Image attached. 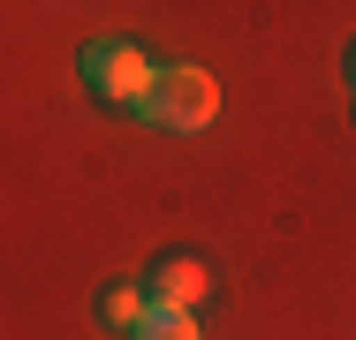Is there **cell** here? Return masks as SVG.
Listing matches in <instances>:
<instances>
[{"mask_svg":"<svg viewBox=\"0 0 356 340\" xmlns=\"http://www.w3.org/2000/svg\"><path fill=\"white\" fill-rule=\"evenodd\" d=\"M137 340H197V318H190V310H159V303H152V318L137 325Z\"/></svg>","mask_w":356,"mask_h":340,"instance_id":"obj_5","label":"cell"},{"mask_svg":"<svg viewBox=\"0 0 356 340\" xmlns=\"http://www.w3.org/2000/svg\"><path fill=\"white\" fill-rule=\"evenodd\" d=\"M99 318H106V325H122V333H137L144 318H152V295L129 287V280H114V287H99Z\"/></svg>","mask_w":356,"mask_h":340,"instance_id":"obj_4","label":"cell"},{"mask_svg":"<svg viewBox=\"0 0 356 340\" xmlns=\"http://www.w3.org/2000/svg\"><path fill=\"white\" fill-rule=\"evenodd\" d=\"M83 76H91V99H106V106H144L159 68L144 61L129 38H99V46H83Z\"/></svg>","mask_w":356,"mask_h":340,"instance_id":"obj_2","label":"cell"},{"mask_svg":"<svg viewBox=\"0 0 356 340\" xmlns=\"http://www.w3.org/2000/svg\"><path fill=\"white\" fill-rule=\"evenodd\" d=\"M205 287H213V272L197 265V257H159V272H152V303L159 310H197Z\"/></svg>","mask_w":356,"mask_h":340,"instance_id":"obj_3","label":"cell"},{"mask_svg":"<svg viewBox=\"0 0 356 340\" xmlns=\"http://www.w3.org/2000/svg\"><path fill=\"white\" fill-rule=\"evenodd\" d=\"M144 114H152L159 129H175V136H197V129L220 114V83L205 76V68H159Z\"/></svg>","mask_w":356,"mask_h":340,"instance_id":"obj_1","label":"cell"},{"mask_svg":"<svg viewBox=\"0 0 356 340\" xmlns=\"http://www.w3.org/2000/svg\"><path fill=\"white\" fill-rule=\"evenodd\" d=\"M349 83H356V46H349Z\"/></svg>","mask_w":356,"mask_h":340,"instance_id":"obj_6","label":"cell"}]
</instances>
